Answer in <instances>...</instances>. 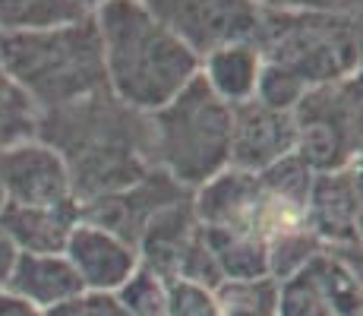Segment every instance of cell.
Here are the masks:
<instances>
[{
	"label": "cell",
	"instance_id": "cb8c5ba5",
	"mask_svg": "<svg viewBox=\"0 0 363 316\" xmlns=\"http://www.w3.org/2000/svg\"><path fill=\"white\" fill-rule=\"evenodd\" d=\"M76 4H79L82 10H86V13H95V10H99V6H101V4H108V0H76Z\"/></svg>",
	"mask_w": 363,
	"mask_h": 316
},
{
	"label": "cell",
	"instance_id": "5bb4252c",
	"mask_svg": "<svg viewBox=\"0 0 363 316\" xmlns=\"http://www.w3.org/2000/svg\"><path fill=\"white\" fill-rule=\"evenodd\" d=\"M262 60L250 41H231L202 54L199 73L225 104H240L256 95Z\"/></svg>",
	"mask_w": 363,
	"mask_h": 316
},
{
	"label": "cell",
	"instance_id": "8fae6325",
	"mask_svg": "<svg viewBox=\"0 0 363 316\" xmlns=\"http://www.w3.org/2000/svg\"><path fill=\"white\" fill-rule=\"evenodd\" d=\"M64 256L76 269L86 291H108L114 294L133 272L139 269V253L127 241L108 234L104 228L79 222L67 241Z\"/></svg>",
	"mask_w": 363,
	"mask_h": 316
},
{
	"label": "cell",
	"instance_id": "8992f818",
	"mask_svg": "<svg viewBox=\"0 0 363 316\" xmlns=\"http://www.w3.org/2000/svg\"><path fill=\"white\" fill-rule=\"evenodd\" d=\"M294 156L313 174L341 171L360 158V73L306 89L291 111Z\"/></svg>",
	"mask_w": 363,
	"mask_h": 316
},
{
	"label": "cell",
	"instance_id": "ba28073f",
	"mask_svg": "<svg viewBox=\"0 0 363 316\" xmlns=\"http://www.w3.org/2000/svg\"><path fill=\"white\" fill-rule=\"evenodd\" d=\"M180 200H186L184 187L174 184L167 174L152 168L139 184L121 190V193H108V196H99V200L82 202L79 222L104 228L108 234L121 237L130 247H136L145 224L155 219L162 209L174 206V202H180Z\"/></svg>",
	"mask_w": 363,
	"mask_h": 316
},
{
	"label": "cell",
	"instance_id": "e0dca14e",
	"mask_svg": "<svg viewBox=\"0 0 363 316\" xmlns=\"http://www.w3.org/2000/svg\"><path fill=\"white\" fill-rule=\"evenodd\" d=\"M221 316H278V282L256 278V282H221L215 288Z\"/></svg>",
	"mask_w": 363,
	"mask_h": 316
},
{
	"label": "cell",
	"instance_id": "30bf717a",
	"mask_svg": "<svg viewBox=\"0 0 363 316\" xmlns=\"http://www.w3.org/2000/svg\"><path fill=\"white\" fill-rule=\"evenodd\" d=\"M306 222L319 244L351 250L360 237V171L347 165L341 171L313 174Z\"/></svg>",
	"mask_w": 363,
	"mask_h": 316
},
{
	"label": "cell",
	"instance_id": "d6986e66",
	"mask_svg": "<svg viewBox=\"0 0 363 316\" xmlns=\"http://www.w3.org/2000/svg\"><path fill=\"white\" fill-rule=\"evenodd\" d=\"M114 294L130 316H164L167 313V285L152 269H145V266H139Z\"/></svg>",
	"mask_w": 363,
	"mask_h": 316
},
{
	"label": "cell",
	"instance_id": "ffe728a7",
	"mask_svg": "<svg viewBox=\"0 0 363 316\" xmlns=\"http://www.w3.org/2000/svg\"><path fill=\"white\" fill-rule=\"evenodd\" d=\"M164 316H221V310L208 288L177 278V282H167V313Z\"/></svg>",
	"mask_w": 363,
	"mask_h": 316
},
{
	"label": "cell",
	"instance_id": "52a82bcc",
	"mask_svg": "<svg viewBox=\"0 0 363 316\" xmlns=\"http://www.w3.org/2000/svg\"><path fill=\"white\" fill-rule=\"evenodd\" d=\"M0 187H4V200L16 206H76L64 161L38 139H26L10 149H0Z\"/></svg>",
	"mask_w": 363,
	"mask_h": 316
},
{
	"label": "cell",
	"instance_id": "7402d4cb",
	"mask_svg": "<svg viewBox=\"0 0 363 316\" xmlns=\"http://www.w3.org/2000/svg\"><path fill=\"white\" fill-rule=\"evenodd\" d=\"M259 10H319V13H360V0H253Z\"/></svg>",
	"mask_w": 363,
	"mask_h": 316
},
{
	"label": "cell",
	"instance_id": "6da1fadb",
	"mask_svg": "<svg viewBox=\"0 0 363 316\" xmlns=\"http://www.w3.org/2000/svg\"><path fill=\"white\" fill-rule=\"evenodd\" d=\"M35 139L64 161L76 206L121 193L152 171L149 121L111 92L38 114Z\"/></svg>",
	"mask_w": 363,
	"mask_h": 316
},
{
	"label": "cell",
	"instance_id": "7a4b0ae2",
	"mask_svg": "<svg viewBox=\"0 0 363 316\" xmlns=\"http://www.w3.org/2000/svg\"><path fill=\"white\" fill-rule=\"evenodd\" d=\"M101 38L108 92L139 114L164 108L202 58L143 0H108L92 13Z\"/></svg>",
	"mask_w": 363,
	"mask_h": 316
},
{
	"label": "cell",
	"instance_id": "3957f363",
	"mask_svg": "<svg viewBox=\"0 0 363 316\" xmlns=\"http://www.w3.org/2000/svg\"><path fill=\"white\" fill-rule=\"evenodd\" d=\"M0 63L38 114L108 92L92 13L54 29L0 35Z\"/></svg>",
	"mask_w": 363,
	"mask_h": 316
},
{
	"label": "cell",
	"instance_id": "2e32d148",
	"mask_svg": "<svg viewBox=\"0 0 363 316\" xmlns=\"http://www.w3.org/2000/svg\"><path fill=\"white\" fill-rule=\"evenodd\" d=\"M89 16L76 0H0V35L38 32Z\"/></svg>",
	"mask_w": 363,
	"mask_h": 316
},
{
	"label": "cell",
	"instance_id": "9a60e30c",
	"mask_svg": "<svg viewBox=\"0 0 363 316\" xmlns=\"http://www.w3.org/2000/svg\"><path fill=\"white\" fill-rule=\"evenodd\" d=\"M202 241L212 253L215 266H218L225 282H256V278H269V253L265 244L250 234H234V231L221 228H202Z\"/></svg>",
	"mask_w": 363,
	"mask_h": 316
},
{
	"label": "cell",
	"instance_id": "9c48e42d",
	"mask_svg": "<svg viewBox=\"0 0 363 316\" xmlns=\"http://www.w3.org/2000/svg\"><path fill=\"white\" fill-rule=\"evenodd\" d=\"M291 152H294V117H291V111H275L269 104L256 102V98L231 104L228 168L259 174Z\"/></svg>",
	"mask_w": 363,
	"mask_h": 316
},
{
	"label": "cell",
	"instance_id": "277c9868",
	"mask_svg": "<svg viewBox=\"0 0 363 316\" xmlns=\"http://www.w3.org/2000/svg\"><path fill=\"white\" fill-rule=\"evenodd\" d=\"M250 45L262 67L294 80L303 92L329 86L360 70V13L259 10Z\"/></svg>",
	"mask_w": 363,
	"mask_h": 316
},
{
	"label": "cell",
	"instance_id": "7c38bea8",
	"mask_svg": "<svg viewBox=\"0 0 363 316\" xmlns=\"http://www.w3.org/2000/svg\"><path fill=\"white\" fill-rule=\"evenodd\" d=\"M4 291L16 298L19 304L54 310V307L73 300L76 294H82L86 288L64 253H19Z\"/></svg>",
	"mask_w": 363,
	"mask_h": 316
},
{
	"label": "cell",
	"instance_id": "603a6c76",
	"mask_svg": "<svg viewBox=\"0 0 363 316\" xmlns=\"http://www.w3.org/2000/svg\"><path fill=\"white\" fill-rule=\"evenodd\" d=\"M16 259H19L16 244L6 237L4 228H0V291H4L6 282H10V272H13V266H16Z\"/></svg>",
	"mask_w": 363,
	"mask_h": 316
},
{
	"label": "cell",
	"instance_id": "ac0fdd59",
	"mask_svg": "<svg viewBox=\"0 0 363 316\" xmlns=\"http://www.w3.org/2000/svg\"><path fill=\"white\" fill-rule=\"evenodd\" d=\"M35 124H38L35 104L19 92V86L6 76L4 63H0V149L35 139Z\"/></svg>",
	"mask_w": 363,
	"mask_h": 316
},
{
	"label": "cell",
	"instance_id": "4fadbf2b",
	"mask_svg": "<svg viewBox=\"0 0 363 316\" xmlns=\"http://www.w3.org/2000/svg\"><path fill=\"white\" fill-rule=\"evenodd\" d=\"M76 224H79V206L41 209L4 202L0 209V228L19 253H64Z\"/></svg>",
	"mask_w": 363,
	"mask_h": 316
},
{
	"label": "cell",
	"instance_id": "44dd1931",
	"mask_svg": "<svg viewBox=\"0 0 363 316\" xmlns=\"http://www.w3.org/2000/svg\"><path fill=\"white\" fill-rule=\"evenodd\" d=\"M48 316H130L123 310V304L117 300V294L108 291H82L73 300L48 310Z\"/></svg>",
	"mask_w": 363,
	"mask_h": 316
},
{
	"label": "cell",
	"instance_id": "d4e9b609",
	"mask_svg": "<svg viewBox=\"0 0 363 316\" xmlns=\"http://www.w3.org/2000/svg\"><path fill=\"white\" fill-rule=\"evenodd\" d=\"M4 202H6V200H4V187H0V209H4Z\"/></svg>",
	"mask_w": 363,
	"mask_h": 316
},
{
	"label": "cell",
	"instance_id": "5b68a950",
	"mask_svg": "<svg viewBox=\"0 0 363 316\" xmlns=\"http://www.w3.org/2000/svg\"><path fill=\"white\" fill-rule=\"evenodd\" d=\"M149 121V165L174 184L199 190L221 174L231 156V104H225L196 73Z\"/></svg>",
	"mask_w": 363,
	"mask_h": 316
}]
</instances>
